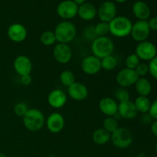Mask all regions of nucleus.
Here are the masks:
<instances>
[{
  "label": "nucleus",
  "instance_id": "obj_1",
  "mask_svg": "<svg viewBox=\"0 0 157 157\" xmlns=\"http://www.w3.org/2000/svg\"><path fill=\"white\" fill-rule=\"evenodd\" d=\"M90 49L93 55L102 59L113 54L114 51V43L111 38L107 36L97 37L91 42Z\"/></svg>",
  "mask_w": 157,
  "mask_h": 157
},
{
  "label": "nucleus",
  "instance_id": "obj_2",
  "mask_svg": "<svg viewBox=\"0 0 157 157\" xmlns=\"http://www.w3.org/2000/svg\"><path fill=\"white\" fill-rule=\"evenodd\" d=\"M22 119L25 127L32 132L39 131L45 124L44 113L37 108H29Z\"/></svg>",
  "mask_w": 157,
  "mask_h": 157
},
{
  "label": "nucleus",
  "instance_id": "obj_3",
  "mask_svg": "<svg viewBox=\"0 0 157 157\" xmlns=\"http://www.w3.org/2000/svg\"><path fill=\"white\" fill-rule=\"evenodd\" d=\"M54 32L58 43L69 44L76 37L77 29L71 21H62L57 25Z\"/></svg>",
  "mask_w": 157,
  "mask_h": 157
},
{
  "label": "nucleus",
  "instance_id": "obj_4",
  "mask_svg": "<svg viewBox=\"0 0 157 157\" xmlns=\"http://www.w3.org/2000/svg\"><path fill=\"white\" fill-rule=\"evenodd\" d=\"M133 23L127 17L116 16L110 23V33L116 38H125L130 35Z\"/></svg>",
  "mask_w": 157,
  "mask_h": 157
},
{
  "label": "nucleus",
  "instance_id": "obj_5",
  "mask_svg": "<svg viewBox=\"0 0 157 157\" xmlns=\"http://www.w3.org/2000/svg\"><path fill=\"white\" fill-rule=\"evenodd\" d=\"M110 140L117 148L127 149L133 144V135L128 128L118 127L110 135Z\"/></svg>",
  "mask_w": 157,
  "mask_h": 157
},
{
  "label": "nucleus",
  "instance_id": "obj_6",
  "mask_svg": "<svg viewBox=\"0 0 157 157\" xmlns=\"http://www.w3.org/2000/svg\"><path fill=\"white\" fill-rule=\"evenodd\" d=\"M135 54L140 60L150 61L157 56V48L153 43L144 41L138 43L135 50Z\"/></svg>",
  "mask_w": 157,
  "mask_h": 157
},
{
  "label": "nucleus",
  "instance_id": "obj_7",
  "mask_svg": "<svg viewBox=\"0 0 157 157\" xmlns=\"http://www.w3.org/2000/svg\"><path fill=\"white\" fill-rule=\"evenodd\" d=\"M78 6L72 0H64L57 6V14L64 21H69L78 15Z\"/></svg>",
  "mask_w": 157,
  "mask_h": 157
},
{
  "label": "nucleus",
  "instance_id": "obj_8",
  "mask_svg": "<svg viewBox=\"0 0 157 157\" xmlns=\"http://www.w3.org/2000/svg\"><path fill=\"white\" fill-rule=\"evenodd\" d=\"M138 79H139V76L135 70L127 68V67L121 69L116 75L117 83L119 84L120 87H124V88L134 85Z\"/></svg>",
  "mask_w": 157,
  "mask_h": 157
},
{
  "label": "nucleus",
  "instance_id": "obj_9",
  "mask_svg": "<svg viewBox=\"0 0 157 157\" xmlns=\"http://www.w3.org/2000/svg\"><path fill=\"white\" fill-rule=\"evenodd\" d=\"M73 52L68 44L58 43L53 48V57L55 61L61 64H67L71 60Z\"/></svg>",
  "mask_w": 157,
  "mask_h": 157
},
{
  "label": "nucleus",
  "instance_id": "obj_10",
  "mask_svg": "<svg viewBox=\"0 0 157 157\" xmlns=\"http://www.w3.org/2000/svg\"><path fill=\"white\" fill-rule=\"evenodd\" d=\"M150 29L149 27L148 21L138 20L132 26L130 35L134 41L137 42L147 41L150 34Z\"/></svg>",
  "mask_w": 157,
  "mask_h": 157
},
{
  "label": "nucleus",
  "instance_id": "obj_11",
  "mask_svg": "<svg viewBox=\"0 0 157 157\" xmlns=\"http://www.w3.org/2000/svg\"><path fill=\"white\" fill-rule=\"evenodd\" d=\"M81 70L84 74L88 75H94L99 73L101 70V59L94 55L85 57L81 61Z\"/></svg>",
  "mask_w": 157,
  "mask_h": 157
},
{
  "label": "nucleus",
  "instance_id": "obj_12",
  "mask_svg": "<svg viewBox=\"0 0 157 157\" xmlns=\"http://www.w3.org/2000/svg\"><path fill=\"white\" fill-rule=\"evenodd\" d=\"M98 15L101 21L110 23L117 16V6L111 1H105L100 6Z\"/></svg>",
  "mask_w": 157,
  "mask_h": 157
},
{
  "label": "nucleus",
  "instance_id": "obj_13",
  "mask_svg": "<svg viewBox=\"0 0 157 157\" xmlns=\"http://www.w3.org/2000/svg\"><path fill=\"white\" fill-rule=\"evenodd\" d=\"M45 125L48 130L52 133H58L62 131L65 126L64 117L58 112L52 113L45 120Z\"/></svg>",
  "mask_w": 157,
  "mask_h": 157
},
{
  "label": "nucleus",
  "instance_id": "obj_14",
  "mask_svg": "<svg viewBox=\"0 0 157 157\" xmlns=\"http://www.w3.org/2000/svg\"><path fill=\"white\" fill-rule=\"evenodd\" d=\"M13 67L15 72L20 77L30 75L32 71V62L29 57L21 55L17 56L14 60Z\"/></svg>",
  "mask_w": 157,
  "mask_h": 157
},
{
  "label": "nucleus",
  "instance_id": "obj_15",
  "mask_svg": "<svg viewBox=\"0 0 157 157\" xmlns=\"http://www.w3.org/2000/svg\"><path fill=\"white\" fill-rule=\"evenodd\" d=\"M7 35L13 42L20 43L26 39L28 32L26 28L20 23H13L8 28Z\"/></svg>",
  "mask_w": 157,
  "mask_h": 157
},
{
  "label": "nucleus",
  "instance_id": "obj_16",
  "mask_svg": "<svg viewBox=\"0 0 157 157\" xmlns=\"http://www.w3.org/2000/svg\"><path fill=\"white\" fill-rule=\"evenodd\" d=\"M67 94L75 101H84L88 97V88L83 83L75 81L73 84L67 87Z\"/></svg>",
  "mask_w": 157,
  "mask_h": 157
},
{
  "label": "nucleus",
  "instance_id": "obj_17",
  "mask_svg": "<svg viewBox=\"0 0 157 157\" xmlns=\"http://www.w3.org/2000/svg\"><path fill=\"white\" fill-rule=\"evenodd\" d=\"M67 101L65 92L60 89H55L48 94V103L55 109H60L64 107Z\"/></svg>",
  "mask_w": 157,
  "mask_h": 157
},
{
  "label": "nucleus",
  "instance_id": "obj_18",
  "mask_svg": "<svg viewBox=\"0 0 157 157\" xmlns=\"http://www.w3.org/2000/svg\"><path fill=\"white\" fill-rule=\"evenodd\" d=\"M99 109L107 117H115L117 114L118 103L113 98L105 97L100 101Z\"/></svg>",
  "mask_w": 157,
  "mask_h": 157
},
{
  "label": "nucleus",
  "instance_id": "obj_19",
  "mask_svg": "<svg viewBox=\"0 0 157 157\" xmlns=\"http://www.w3.org/2000/svg\"><path fill=\"white\" fill-rule=\"evenodd\" d=\"M137 113L138 112L135 107L134 103L130 100L118 103L117 114H119L121 117L124 119L131 120L136 117Z\"/></svg>",
  "mask_w": 157,
  "mask_h": 157
},
{
  "label": "nucleus",
  "instance_id": "obj_20",
  "mask_svg": "<svg viewBox=\"0 0 157 157\" xmlns=\"http://www.w3.org/2000/svg\"><path fill=\"white\" fill-rule=\"evenodd\" d=\"M133 15L138 20L147 21L151 15L150 7L146 2L143 1H136L133 3L132 7Z\"/></svg>",
  "mask_w": 157,
  "mask_h": 157
},
{
  "label": "nucleus",
  "instance_id": "obj_21",
  "mask_svg": "<svg viewBox=\"0 0 157 157\" xmlns=\"http://www.w3.org/2000/svg\"><path fill=\"white\" fill-rule=\"evenodd\" d=\"M78 15L80 18L84 21H91L96 18L98 15V10L91 3L84 2V4L78 6Z\"/></svg>",
  "mask_w": 157,
  "mask_h": 157
},
{
  "label": "nucleus",
  "instance_id": "obj_22",
  "mask_svg": "<svg viewBox=\"0 0 157 157\" xmlns=\"http://www.w3.org/2000/svg\"><path fill=\"white\" fill-rule=\"evenodd\" d=\"M138 96L148 97L152 92V84L146 78H139L134 84Z\"/></svg>",
  "mask_w": 157,
  "mask_h": 157
},
{
  "label": "nucleus",
  "instance_id": "obj_23",
  "mask_svg": "<svg viewBox=\"0 0 157 157\" xmlns=\"http://www.w3.org/2000/svg\"><path fill=\"white\" fill-rule=\"evenodd\" d=\"M110 135L111 134L104 128H99L94 130L92 134V139L98 145H104L110 140Z\"/></svg>",
  "mask_w": 157,
  "mask_h": 157
},
{
  "label": "nucleus",
  "instance_id": "obj_24",
  "mask_svg": "<svg viewBox=\"0 0 157 157\" xmlns=\"http://www.w3.org/2000/svg\"><path fill=\"white\" fill-rule=\"evenodd\" d=\"M133 103L138 113H141L143 114L148 113L150 105H151V101L149 99L148 97L138 96Z\"/></svg>",
  "mask_w": 157,
  "mask_h": 157
},
{
  "label": "nucleus",
  "instance_id": "obj_25",
  "mask_svg": "<svg viewBox=\"0 0 157 157\" xmlns=\"http://www.w3.org/2000/svg\"><path fill=\"white\" fill-rule=\"evenodd\" d=\"M40 41L45 46L54 45L56 43V37L53 31L47 30L41 33L40 36Z\"/></svg>",
  "mask_w": 157,
  "mask_h": 157
},
{
  "label": "nucleus",
  "instance_id": "obj_26",
  "mask_svg": "<svg viewBox=\"0 0 157 157\" xmlns=\"http://www.w3.org/2000/svg\"><path fill=\"white\" fill-rule=\"evenodd\" d=\"M60 81L64 87H68L75 82V75L71 71L64 70L60 75Z\"/></svg>",
  "mask_w": 157,
  "mask_h": 157
},
{
  "label": "nucleus",
  "instance_id": "obj_27",
  "mask_svg": "<svg viewBox=\"0 0 157 157\" xmlns=\"http://www.w3.org/2000/svg\"><path fill=\"white\" fill-rule=\"evenodd\" d=\"M101 68L105 71H112L117 65V60L113 55H109L101 59Z\"/></svg>",
  "mask_w": 157,
  "mask_h": 157
},
{
  "label": "nucleus",
  "instance_id": "obj_28",
  "mask_svg": "<svg viewBox=\"0 0 157 157\" xmlns=\"http://www.w3.org/2000/svg\"><path fill=\"white\" fill-rule=\"evenodd\" d=\"M119 127L118 121L115 117H107L103 122V128L111 134Z\"/></svg>",
  "mask_w": 157,
  "mask_h": 157
},
{
  "label": "nucleus",
  "instance_id": "obj_29",
  "mask_svg": "<svg viewBox=\"0 0 157 157\" xmlns=\"http://www.w3.org/2000/svg\"><path fill=\"white\" fill-rule=\"evenodd\" d=\"M94 27L95 34L98 37L107 36L110 33V29H109V23L104 22V21H100Z\"/></svg>",
  "mask_w": 157,
  "mask_h": 157
},
{
  "label": "nucleus",
  "instance_id": "obj_30",
  "mask_svg": "<svg viewBox=\"0 0 157 157\" xmlns=\"http://www.w3.org/2000/svg\"><path fill=\"white\" fill-rule=\"evenodd\" d=\"M140 63V59L138 58V56L135 53L130 54V55H128L125 61L126 67L133 69V70H135L136 68Z\"/></svg>",
  "mask_w": 157,
  "mask_h": 157
},
{
  "label": "nucleus",
  "instance_id": "obj_31",
  "mask_svg": "<svg viewBox=\"0 0 157 157\" xmlns=\"http://www.w3.org/2000/svg\"><path fill=\"white\" fill-rule=\"evenodd\" d=\"M29 107L27 104L24 102H18L14 107V113L18 117H23L27 111L29 110Z\"/></svg>",
  "mask_w": 157,
  "mask_h": 157
},
{
  "label": "nucleus",
  "instance_id": "obj_32",
  "mask_svg": "<svg viewBox=\"0 0 157 157\" xmlns=\"http://www.w3.org/2000/svg\"><path fill=\"white\" fill-rule=\"evenodd\" d=\"M130 94L124 87L117 89V91L115 92V98L120 102H124L130 100Z\"/></svg>",
  "mask_w": 157,
  "mask_h": 157
},
{
  "label": "nucleus",
  "instance_id": "obj_33",
  "mask_svg": "<svg viewBox=\"0 0 157 157\" xmlns=\"http://www.w3.org/2000/svg\"><path fill=\"white\" fill-rule=\"evenodd\" d=\"M84 38L88 41H93L97 38V35L94 32V26H89L84 30Z\"/></svg>",
  "mask_w": 157,
  "mask_h": 157
},
{
  "label": "nucleus",
  "instance_id": "obj_34",
  "mask_svg": "<svg viewBox=\"0 0 157 157\" xmlns=\"http://www.w3.org/2000/svg\"><path fill=\"white\" fill-rule=\"evenodd\" d=\"M135 71L136 72L139 78H144V76H146L149 73L148 64L145 63H140L139 65L135 69Z\"/></svg>",
  "mask_w": 157,
  "mask_h": 157
},
{
  "label": "nucleus",
  "instance_id": "obj_35",
  "mask_svg": "<svg viewBox=\"0 0 157 157\" xmlns=\"http://www.w3.org/2000/svg\"><path fill=\"white\" fill-rule=\"evenodd\" d=\"M149 73L153 78L157 80V56L149 62Z\"/></svg>",
  "mask_w": 157,
  "mask_h": 157
},
{
  "label": "nucleus",
  "instance_id": "obj_36",
  "mask_svg": "<svg viewBox=\"0 0 157 157\" xmlns=\"http://www.w3.org/2000/svg\"><path fill=\"white\" fill-rule=\"evenodd\" d=\"M148 113L153 118V120H155V121L157 120V99L151 103Z\"/></svg>",
  "mask_w": 157,
  "mask_h": 157
},
{
  "label": "nucleus",
  "instance_id": "obj_37",
  "mask_svg": "<svg viewBox=\"0 0 157 157\" xmlns=\"http://www.w3.org/2000/svg\"><path fill=\"white\" fill-rule=\"evenodd\" d=\"M32 78L30 75H23V76L20 77V82L21 84L24 86H29L32 84Z\"/></svg>",
  "mask_w": 157,
  "mask_h": 157
},
{
  "label": "nucleus",
  "instance_id": "obj_38",
  "mask_svg": "<svg viewBox=\"0 0 157 157\" xmlns=\"http://www.w3.org/2000/svg\"><path fill=\"white\" fill-rule=\"evenodd\" d=\"M147 21L150 30L157 31V17H153Z\"/></svg>",
  "mask_w": 157,
  "mask_h": 157
},
{
  "label": "nucleus",
  "instance_id": "obj_39",
  "mask_svg": "<svg viewBox=\"0 0 157 157\" xmlns=\"http://www.w3.org/2000/svg\"><path fill=\"white\" fill-rule=\"evenodd\" d=\"M152 120H153V118L150 116L149 113H144L141 117V121H142L143 124H150Z\"/></svg>",
  "mask_w": 157,
  "mask_h": 157
},
{
  "label": "nucleus",
  "instance_id": "obj_40",
  "mask_svg": "<svg viewBox=\"0 0 157 157\" xmlns=\"http://www.w3.org/2000/svg\"><path fill=\"white\" fill-rule=\"evenodd\" d=\"M151 132L153 136L157 137V120L153 121L151 124Z\"/></svg>",
  "mask_w": 157,
  "mask_h": 157
},
{
  "label": "nucleus",
  "instance_id": "obj_41",
  "mask_svg": "<svg viewBox=\"0 0 157 157\" xmlns=\"http://www.w3.org/2000/svg\"><path fill=\"white\" fill-rule=\"evenodd\" d=\"M75 3L76 5H78V6H81V5L84 4V2H86V0H72Z\"/></svg>",
  "mask_w": 157,
  "mask_h": 157
},
{
  "label": "nucleus",
  "instance_id": "obj_42",
  "mask_svg": "<svg viewBox=\"0 0 157 157\" xmlns=\"http://www.w3.org/2000/svg\"><path fill=\"white\" fill-rule=\"evenodd\" d=\"M136 157H147V155H146L144 153H139V154H138Z\"/></svg>",
  "mask_w": 157,
  "mask_h": 157
},
{
  "label": "nucleus",
  "instance_id": "obj_43",
  "mask_svg": "<svg viewBox=\"0 0 157 157\" xmlns=\"http://www.w3.org/2000/svg\"><path fill=\"white\" fill-rule=\"evenodd\" d=\"M116 2H118V3H124L125 2H127V0H114Z\"/></svg>",
  "mask_w": 157,
  "mask_h": 157
},
{
  "label": "nucleus",
  "instance_id": "obj_44",
  "mask_svg": "<svg viewBox=\"0 0 157 157\" xmlns=\"http://www.w3.org/2000/svg\"><path fill=\"white\" fill-rule=\"evenodd\" d=\"M0 157H6V155L2 153H0Z\"/></svg>",
  "mask_w": 157,
  "mask_h": 157
},
{
  "label": "nucleus",
  "instance_id": "obj_45",
  "mask_svg": "<svg viewBox=\"0 0 157 157\" xmlns=\"http://www.w3.org/2000/svg\"><path fill=\"white\" fill-rule=\"evenodd\" d=\"M155 148H156V152H157V141H156V146H155Z\"/></svg>",
  "mask_w": 157,
  "mask_h": 157
},
{
  "label": "nucleus",
  "instance_id": "obj_46",
  "mask_svg": "<svg viewBox=\"0 0 157 157\" xmlns=\"http://www.w3.org/2000/svg\"><path fill=\"white\" fill-rule=\"evenodd\" d=\"M153 1H157V0H153Z\"/></svg>",
  "mask_w": 157,
  "mask_h": 157
}]
</instances>
